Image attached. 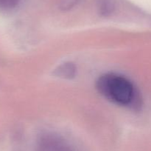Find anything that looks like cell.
Returning a JSON list of instances; mask_svg holds the SVG:
<instances>
[{
  "label": "cell",
  "instance_id": "obj_6",
  "mask_svg": "<svg viewBox=\"0 0 151 151\" xmlns=\"http://www.w3.org/2000/svg\"><path fill=\"white\" fill-rule=\"evenodd\" d=\"M22 0H0V9L4 10H13L17 7Z\"/></svg>",
  "mask_w": 151,
  "mask_h": 151
},
{
  "label": "cell",
  "instance_id": "obj_1",
  "mask_svg": "<svg viewBox=\"0 0 151 151\" xmlns=\"http://www.w3.org/2000/svg\"><path fill=\"white\" fill-rule=\"evenodd\" d=\"M99 93L113 103L121 106L139 109L141 98L134 84L125 77L115 73H106L97 81Z\"/></svg>",
  "mask_w": 151,
  "mask_h": 151
},
{
  "label": "cell",
  "instance_id": "obj_4",
  "mask_svg": "<svg viewBox=\"0 0 151 151\" xmlns=\"http://www.w3.org/2000/svg\"><path fill=\"white\" fill-rule=\"evenodd\" d=\"M116 4L114 0H98L97 10L103 16H109L114 12Z\"/></svg>",
  "mask_w": 151,
  "mask_h": 151
},
{
  "label": "cell",
  "instance_id": "obj_2",
  "mask_svg": "<svg viewBox=\"0 0 151 151\" xmlns=\"http://www.w3.org/2000/svg\"><path fill=\"white\" fill-rule=\"evenodd\" d=\"M37 151H74V150L60 136L47 134L40 139Z\"/></svg>",
  "mask_w": 151,
  "mask_h": 151
},
{
  "label": "cell",
  "instance_id": "obj_3",
  "mask_svg": "<svg viewBox=\"0 0 151 151\" xmlns=\"http://www.w3.org/2000/svg\"><path fill=\"white\" fill-rule=\"evenodd\" d=\"M54 76L61 79L71 80L77 75V67L72 62H66L59 65L53 71Z\"/></svg>",
  "mask_w": 151,
  "mask_h": 151
},
{
  "label": "cell",
  "instance_id": "obj_5",
  "mask_svg": "<svg viewBox=\"0 0 151 151\" xmlns=\"http://www.w3.org/2000/svg\"><path fill=\"white\" fill-rule=\"evenodd\" d=\"M81 0H60L59 9L62 11H69L78 5Z\"/></svg>",
  "mask_w": 151,
  "mask_h": 151
}]
</instances>
